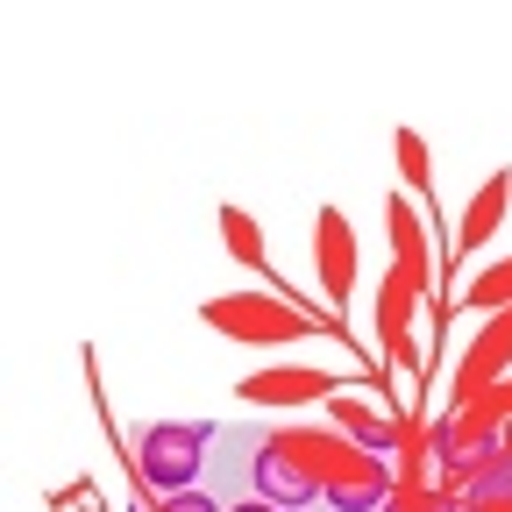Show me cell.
I'll list each match as a JSON object with an SVG mask.
<instances>
[{
  "instance_id": "cell-2",
  "label": "cell",
  "mask_w": 512,
  "mask_h": 512,
  "mask_svg": "<svg viewBox=\"0 0 512 512\" xmlns=\"http://www.w3.org/2000/svg\"><path fill=\"white\" fill-rule=\"evenodd\" d=\"M200 456H207V427H192V420H164V427H150L143 434V484L150 491H164V498H178V491H192V477H200Z\"/></svg>"
},
{
  "instance_id": "cell-13",
  "label": "cell",
  "mask_w": 512,
  "mask_h": 512,
  "mask_svg": "<svg viewBox=\"0 0 512 512\" xmlns=\"http://www.w3.org/2000/svg\"><path fill=\"white\" fill-rule=\"evenodd\" d=\"M164 512H221L207 491H178V498H164Z\"/></svg>"
},
{
  "instance_id": "cell-1",
  "label": "cell",
  "mask_w": 512,
  "mask_h": 512,
  "mask_svg": "<svg viewBox=\"0 0 512 512\" xmlns=\"http://www.w3.org/2000/svg\"><path fill=\"white\" fill-rule=\"evenodd\" d=\"M342 448H349V434H335V427H278L264 448H256V498H271L278 512L313 505L328 491Z\"/></svg>"
},
{
  "instance_id": "cell-7",
  "label": "cell",
  "mask_w": 512,
  "mask_h": 512,
  "mask_svg": "<svg viewBox=\"0 0 512 512\" xmlns=\"http://www.w3.org/2000/svg\"><path fill=\"white\" fill-rule=\"evenodd\" d=\"M349 256H356L349 221H342V214H320V278H328L335 299H349Z\"/></svg>"
},
{
  "instance_id": "cell-5",
  "label": "cell",
  "mask_w": 512,
  "mask_h": 512,
  "mask_svg": "<svg viewBox=\"0 0 512 512\" xmlns=\"http://www.w3.org/2000/svg\"><path fill=\"white\" fill-rule=\"evenodd\" d=\"M320 392H328V370H256V377H242L249 406H306Z\"/></svg>"
},
{
  "instance_id": "cell-8",
  "label": "cell",
  "mask_w": 512,
  "mask_h": 512,
  "mask_svg": "<svg viewBox=\"0 0 512 512\" xmlns=\"http://www.w3.org/2000/svg\"><path fill=\"white\" fill-rule=\"evenodd\" d=\"M463 512H512V463L470 477V484H463Z\"/></svg>"
},
{
  "instance_id": "cell-11",
  "label": "cell",
  "mask_w": 512,
  "mask_h": 512,
  "mask_svg": "<svg viewBox=\"0 0 512 512\" xmlns=\"http://www.w3.org/2000/svg\"><path fill=\"white\" fill-rule=\"evenodd\" d=\"M470 306H484V313H505V306H512V264L484 271V278L470 285Z\"/></svg>"
},
{
  "instance_id": "cell-9",
  "label": "cell",
  "mask_w": 512,
  "mask_h": 512,
  "mask_svg": "<svg viewBox=\"0 0 512 512\" xmlns=\"http://www.w3.org/2000/svg\"><path fill=\"white\" fill-rule=\"evenodd\" d=\"M505 185H512V178H491L477 200H470V214H463V249H477V242L498 228V214H505Z\"/></svg>"
},
{
  "instance_id": "cell-3",
  "label": "cell",
  "mask_w": 512,
  "mask_h": 512,
  "mask_svg": "<svg viewBox=\"0 0 512 512\" xmlns=\"http://www.w3.org/2000/svg\"><path fill=\"white\" fill-rule=\"evenodd\" d=\"M392 491H399V477L392 470H384V456H370V448H342V463H335V477H328V491H320V498H328L335 512H384V505H392Z\"/></svg>"
},
{
  "instance_id": "cell-15",
  "label": "cell",
  "mask_w": 512,
  "mask_h": 512,
  "mask_svg": "<svg viewBox=\"0 0 512 512\" xmlns=\"http://www.w3.org/2000/svg\"><path fill=\"white\" fill-rule=\"evenodd\" d=\"M505 399H512V384H505Z\"/></svg>"
},
{
  "instance_id": "cell-6",
  "label": "cell",
  "mask_w": 512,
  "mask_h": 512,
  "mask_svg": "<svg viewBox=\"0 0 512 512\" xmlns=\"http://www.w3.org/2000/svg\"><path fill=\"white\" fill-rule=\"evenodd\" d=\"M335 427H342L356 448H370V456H392V448L406 441V427H399L392 413H377V406H363V399H335Z\"/></svg>"
},
{
  "instance_id": "cell-12",
  "label": "cell",
  "mask_w": 512,
  "mask_h": 512,
  "mask_svg": "<svg viewBox=\"0 0 512 512\" xmlns=\"http://www.w3.org/2000/svg\"><path fill=\"white\" fill-rule=\"evenodd\" d=\"M392 242H399L406 264H420V228H413V207H406V200L392 207Z\"/></svg>"
},
{
  "instance_id": "cell-10",
  "label": "cell",
  "mask_w": 512,
  "mask_h": 512,
  "mask_svg": "<svg viewBox=\"0 0 512 512\" xmlns=\"http://www.w3.org/2000/svg\"><path fill=\"white\" fill-rule=\"evenodd\" d=\"M384 512H463V491H448V484H399Z\"/></svg>"
},
{
  "instance_id": "cell-14",
  "label": "cell",
  "mask_w": 512,
  "mask_h": 512,
  "mask_svg": "<svg viewBox=\"0 0 512 512\" xmlns=\"http://www.w3.org/2000/svg\"><path fill=\"white\" fill-rule=\"evenodd\" d=\"M228 512H278L271 498H249V505H228Z\"/></svg>"
},
{
  "instance_id": "cell-4",
  "label": "cell",
  "mask_w": 512,
  "mask_h": 512,
  "mask_svg": "<svg viewBox=\"0 0 512 512\" xmlns=\"http://www.w3.org/2000/svg\"><path fill=\"white\" fill-rule=\"evenodd\" d=\"M214 328L221 335H256V342H285L299 335V313H285L278 299H214Z\"/></svg>"
}]
</instances>
